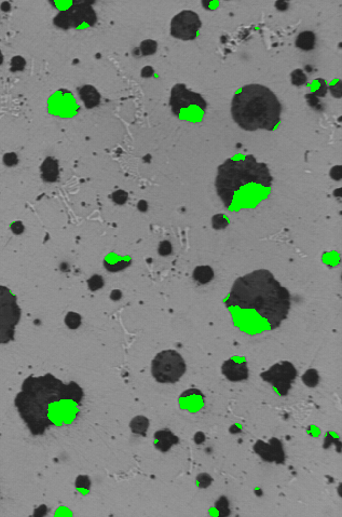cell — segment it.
Segmentation results:
<instances>
[{
	"label": "cell",
	"instance_id": "cell-12",
	"mask_svg": "<svg viewBox=\"0 0 342 517\" xmlns=\"http://www.w3.org/2000/svg\"><path fill=\"white\" fill-rule=\"evenodd\" d=\"M253 449L257 455L261 457L263 461L276 463L285 462V453L284 448H283V444L275 437L271 438L269 444L264 443L263 441H258L254 445Z\"/></svg>",
	"mask_w": 342,
	"mask_h": 517
},
{
	"label": "cell",
	"instance_id": "cell-23",
	"mask_svg": "<svg viewBox=\"0 0 342 517\" xmlns=\"http://www.w3.org/2000/svg\"><path fill=\"white\" fill-rule=\"evenodd\" d=\"M157 49H158L157 41L152 40V39L144 40L143 43L140 44V47H139L141 55H144V56H148V55L155 54V53L157 52Z\"/></svg>",
	"mask_w": 342,
	"mask_h": 517
},
{
	"label": "cell",
	"instance_id": "cell-7",
	"mask_svg": "<svg viewBox=\"0 0 342 517\" xmlns=\"http://www.w3.org/2000/svg\"><path fill=\"white\" fill-rule=\"evenodd\" d=\"M185 373V360L175 350H164L152 360L151 374L160 383L177 382Z\"/></svg>",
	"mask_w": 342,
	"mask_h": 517
},
{
	"label": "cell",
	"instance_id": "cell-22",
	"mask_svg": "<svg viewBox=\"0 0 342 517\" xmlns=\"http://www.w3.org/2000/svg\"><path fill=\"white\" fill-rule=\"evenodd\" d=\"M75 486L77 491H79L81 495L86 496L90 492L91 479L89 478V476H86V475H80V476L77 477Z\"/></svg>",
	"mask_w": 342,
	"mask_h": 517
},
{
	"label": "cell",
	"instance_id": "cell-15",
	"mask_svg": "<svg viewBox=\"0 0 342 517\" xmlns=\"http://www.w3.org/2000/svg\"><path fill=\"white\" fill-rule=\"evenodd\" d=\"M153 437H155V447L158 450L162 451V453H167V451L171 449V447L179 443V437L176 436L174 433L169 429L157 431Z\"/></svg>",
	"mask_w": 342,
	"mask_h": 517
},
{
	"label": "cell",
	"instance_id": "cell-1",
	"mask_svg": "<svg viewBox=\"0 0 342 517\" xmlns=\"http://www.w3.org/2000/svg\"><path fill=\"white\" fill-rule=\"evenodd\" d=\"M233 324L247 335L278 329L290 312L291 294L269 270L238 278L225 300Z\"/></svg>",
	"mask_w": 342,
	"mask_h": 517
},
{
	"label": "cell",
	"instance_id": "cell-4",
	"mask_svg": "<svg viewBox=\"0 0 342 517\" xmlns=\"http://www.w3.org/2000/svg\"><path fill=\"white\" fill-rule=\"evenodd\" d=\"M281 111L276 95L261 85H247L240 89L231 104L233 120L246 131L274 130L280 123Z\"/></svg>",
	"mask_w": 342,
	"mask_h": 517
},
{
	"label": "cell",
	"instance_id": "cell-19",
	"mask_svg": "<svg viewBox=\"0 0 342 517\" xmlns=\"http://www.w3.org/2000/svg\"><path fill=\"white\" fill-rule=\"evenodd\" d=\"M129 427H131L134 434L145 437L149 427V419L145 417V416H136V417L132 419Z\"/></svg>",
	"mask_w": 342,
	"mask_h": 517
},
{
	"label": "cell",
	"instance_id": "cell-36",
	"mask_svg": "<svg viewBox=\"0 0 342 517\" xmlns=\"http://www.w3.org/2000/svg\"><path fill=\"white\" fill-rule=\"evenodd\" d=\"M152 74H153V70H152L151 67H145L144 70H143V73H141V75H143L144 77H149Z\"/></svg>",
	"mask_w": 342,
	"mask_h": 517
},
{
	"label": "cell",
	"instance_id": "cell-2",
	"mask_svg": "<svg viewBox=\"0 0 342 517\" xmlns=\"http://www.w3.org/2000/svg\"><path fill=\"white\" fill-rule=\"evenodd\" d=\"M84 395V390L77 382L64 383L49 373L40 377H27L15 396L14 405L31 434L39 436L51 426L73 423Z\"/></svg>",
	"mask_w": 342,
	"mask_h": 517
},
{
	"label": "cell",
	"instance_id": "cell-10",
	"mask_svg": "<svg viewBox=\"0 0 342 517\" xmlns=\"http://www.w3.org/2000/svg\"><path fill=\"white\" fill-rule=\"evenodd\" d=\"M201 20L196 12L182 11L171 22V35L181 40H193L198 37Z\"/></svg>",
	"mask_w": 342,
	"mask_h": 517
},
{
	"label": "cell",
	"instance_id": "cell-3",
	"mask_svg": "<svg viewBox=\"0 0 342 517\" xmlns=\"http://www.w3.org/2000/svg\"><path fill=\"white\" fill-rule=\"evenodd\" d=\"M216 190L228 211L254 209L271 193L272 176L266 163L249 154L228 159L218 168Z\"/></svg>",
	"mask_w": 342,
	"mask_h": 517
},
{
	"label": "cell",
	"instance_id": "cell-33",
	"mask_svg": "<svg viewBox=\"0 0 342 517\" xmlns=\"http://www.w3.org/2000/svg\"><path fill=\"white\" fill-rule=\"evenodd\" d=\"M11 229L13 230L14 234L20 235L21 233H23V230H24V226L22 225L21 222H15L11 225Z\"/></svg>",
	"mask_w": 342,
	"mask_h": 517
},
{
	"label": "cell",
	"instance_id": "cell-16",
	"mask_svg": "<svg viewBox=\"0 0 342 517\" xmlns=\"http://www.w3.org/2000/svg\"><path fill=\"white\" fill-rule=\"evenodd\" d=\"M79 98L84 102L87 109H93L101 104V94L95 87L91 85L82 86L78 89Z\"/></svg>",
	"mask_w": 342,
	"mask_h": 517
},
{
	"label": "cell",
	"instance_id": "cell-25",
	"mask_svg": "<svg viewBox=\"0 0 342 517\" xmlns=\"http://www.w3.org/2000/svg\"><path fill=\"white\" fill-rule=\"evenodd\" d=\"M291 77H292V83L294 86H297V87L303 86V85H305L306 81H308V77H306V75L303 73L302 69L294 70Z\"/></svg>",
	"mask_w": 342,
	"mask_h": 517
},
{
	"label": "cell",
	"instance_id": "cell-18",
	"mask_svg": "<svg viewBox=\"0 0 342 517\" xmlns=\"http://www.w3.org/2000/svg\"><path fill=\"white\" fill-rule=\"evenodd\" d=\"M315 40H316V38H315L314 33L305 31L298 35L296 41H295V45H296V47L300 50L311 51L314 49Z\"/></svg>",
	"mask_w": 342,
	"mask_h": 517
},
{
	"label": "cell",
	"instance_id": "cell-26",
	"mask_svg": "<svg viewBox=\"0 0 342 517\" xmlns=\"http://www.w3.org/2000/svg\"><path fill=\"white\" fill-rule=\"evenodd\" d=\"M229 219L226 217L223 214H217V215L213 216L212 218V225H213L214 229H225L229 225Z\"/></svg>",
	"mask_w": 342,
	"mask_h": 517
},
{
	"label": "cell",
	"instance_id": "cell-30",
	"mask_svg": "<svg viewBox=\"0 0 342 517\" xmlns=\"http://www.w3.org/2000/svg\"><path fill=\"white\" fill-rule=\"evenodd\" d=\"M17 161H19V159H17V156L15 153H7L3 157V162L5 165H8V166L15 165L17 163Z\"/></svg>",
	"mask_w": 342,
	"mask_h": 517
},
{
	"label": "cell",
	"instance_id": "cell-29",
	"mask_svg": "<svg viewBox=\"0 0 342 517\" xmlns=\"http://www.w3.org/2000/svg\"><path fill=\"white\" fill-rule=\"evenodd\" d=\"M127 199H128V193L122 191V190H119V191H117L113 194V200L116 202L117 204L126 203Z\"/></svg>",
	"mask_w": 342,
	"mask_h": 517
},
{
	"label": "cell",
	"instance_id": "cell-32",
	"mask_svg": "<svg viewBox=\"0 0 342 517\" xmlns=\"http://www.w3.org/2000/svg\"><path fill=\"white\" fill-rule=\"evenodd\" d=\"M172 252V245L169 242H162L159 246V253L161 255H169Z\"/></svg>",
	"mask_w": 342,
	"mask_h": 517
},
{
	"label": "cell",
	"instance_id": "cell-13",
	"mask_svg": "<svg viewBox=\"0 0 342 517\" xmlns=\"http://www.w3.org/2000/svg\"><path fill=\"white\" fill-rule=\"evenodd\" d=\"M222 374L230 381L240 382L249 378L250 371L245 359L235 356L225 361L222 364Z\"/></svg>",
	"mask_w": 342,
	"mask_h": 517
},
{
	"label": "cell",
	"instance_id": "cell-8",
	"mask_svg": "<svg viewBox=\"0 0 342 517\" xmlns=\"http://www.w3.org/2000/svg\"><path fill=\"white\" fill-rule=\"evenodd\" d=\"M97 22V15L91 5L86 2H74L69 8L61 11L53 23L61 29H80L92 27Z\"/></svg>",
	"mask_w": 342,
	"mask_h": 517
},
{
	"label": "cell",
	"instance_id": "cell-6",
	"mask_svg": "<svg viewBox=\"0 0 342 517\" xmlns=\"http://www.w3.org/2000/svg\"><path fill=\"white\" fill-rule=\"evenodd\" d=\"M21 316L16 296L10 288L0 285V344L14 340L15 328L20 323Z\"/></svg>",
	"mask_w": 342,
	"mask_h": 517
},
{
	"label": "cell",
	"instance_id": "cell-14",
	"mask_svg": "<svg viewBox=\"0 0 342 517\" xmlns=\"http://www.w3.org/2000/svg\"><path fill=\"white\" fill-rule=\"evenodd\" d=\"M179 403L181 408L190 412H197L201 409L204 404V395L196 389H190L180 395Z\"/></svg>",
	"mask_w": 342,
	"mask_h": 517
},
{
	"label": "cell",
	"instance_id": "cell-31",
	"mask_svg": "<svg viewBox=\"0 0 342 517\" xmlns=\"http://www.w3.org/2000/svg\"><path fill=\"white\" fill-rule=\"evenodd\" d=\"M89 283H90V286H92L93 284L95 285V286H94V288H93V290H95V289H98V288L103 287V284H104L103 279H102L101 277H99V276H94V277L91 279Z\"/></svg>",
	"mask_w": 342,
	"mask_h": 517
},
{
	"label": "cell",
	"instance_id": "cell-9",
	"mask_svg": "<svg viewBox=\"0 0 342 517\" xmlns=\"http://www.w3.org/2000/svg\"><path fill=\"white\" fill-rule=\"evenodd\" d=\"M264 381L272 385L280 396H286L292 384L297 377V370L288 361H283L271 366L268 371L260 374Z\"/></svg>",
	"mask_w": 342,
	"mask_h": 517
},
{
	"label": "cell",
	"instance_id": "cell-27",
	"mask_svg": "<svg viewBox=\"0 0 342 517\" xmlns=\"http://www.w3.org/2000/svg\"><path fill=\"white\" fill-rule=\"evenodd\" d=\"M25 66H26V61L24 57L17 55L11 59V71H13V73L24 70Z\"/></svg>",
	"mask_w": 342,
	"mask_h": 517
},
{
	"label": "cell",
	"instance_id": "cell-34",
	"mask_svg": "<svg viewBox=\"0 0 342 517\" xmlns=\"http://www.w3.org/2000/svg\"><path fill=\"white\" fill-rule=\"evenodd\" d=\"M194 441H196L197 444H202L205 441V435L202 432H199L197 433L196 436H194Z\"/></svg>",
	"mask_w": 342,
	"mask_h": 517
},
{
	"label": "cell",
	"instance_id": "cell-17",
	"mask_svg": "<svg viewBox=\"0 0 342 517\" xmlns=\"http://www.w3.org/2000/svg\"><path fill=\"white\" fill-rule=\"evenodd\" d=\"M40 170H41V177H43V180L44 182L53 183V182L57 181L60 171H58V162L54 158H52V157L46 158L43 161V163L41 164Z\"/></svg>",
	"mask_w": 342,
	"mask_h": 517
},
{
	"label": "cell",
	"instance_id": "cell-20",
	"mask_svg": "<svg viewBox=\"0 0 342 517\" xmlns=\"http://www.w3.org/2000/svg\"><path fill=\"white\" fill-rule=\"evenodd\" d=\"M193 279L200 284H208L214 279V271L210 266H199L193 271Z\"/></svg>",
	"mask_w": 342,
	"mask_h": 517
},
{
	"label": "cell",
	"instance_id": "cell-5",
	"mask_svg": "<svg viewBox=\"0 0 342 517\" xmlns=\"http://www.w3.org/2000/svg\"><path fill=\"white\" fill-rule=\"evenodd\" d=\"M170 106L173 114L180 120L199 122L202 120L208 103L199 93L188 90L182 83H177L171 91Z\"/></svg>",
	"mask_w": 342,
	"mask_h": 517
},
{
	"label": "cell",
	"instance_id": "cell-21",
	"mask_svg": "<svg viewBox=\"0 0 342 517\" xmlns=\"http://www.w3.org/2000/svg\"><path fill=\"white\" fill-rule=\"evenodd\" d=\"M302 381L303 383L309 388H315L316 385L320 382V375L315 368H310L306 371L303 376H302Z\"/></svg>",
	"mask_w": 342,
	"mask_h": 517
},
{
	"label": "cell",
	"instance_id": "cell-24",
	"mask_svg": "<svg viewBox=\"0 0 342 517\" xmlns=\"http://www.w3.org/2000/svg\"><path fill=\"white\" fill-rule=\"evenodd\" d=\"M215 507L218 511V515L223 517V516H229L230 515V509H229V501L226 497H220L216 501Z\"/></svg>",
	"mask_w": 342,
	"mask_h": 517
},
{
	"label": "cell",
	"instance_id": "cell-11",
	"mask_svg": "<svg viewBox=\"0 0 342 517\" xmlns=\"http://www.w3.org/2000/svg\"><path fill=\"white\" fill-rule=\"evenodd\" d=\"M49 110L55 116L72 117L76 115L78 106L72 93L67 90H60L49 99Z\"/></svg>",
	"mask_w": 342,
	"mask_h": 517
},
{
	"label": "cell",
	"instance_id": "cell-37",
	"mask_svg": "<svg viewBox=\"0 0 342 517\" xmlns=\"http://www.w3.org/2000/svg\"><path fill=\"white\" fill-rule=\"evenodd\" d=\"M2 63H3V54H2V52L0 51V65H2Z\"/></svg>",
	"mask_w": 342,
	"mask_h": 517
},
{
	"label": "cell",
	"instance_id": "cell-35",
	"mask_svg": "<svg viewBox=\"0 0 342 517\" xmlns=\"http://www.w3.org/2000/svg\"><path fill=\"white\" fill-rule=\"evenodd\" d=\"M275 7H276V9H279L281 11H284V10L287 9L288 4L286 2H284V1H278V2L275 3Z\"/></svg>",
	"mask_w": 342,
	"mask_h": 517
},
{
	"label": "cell",
	"instance_id": "cell-28",
	"mask_svg": "<svg viewBox=\"0 0 342 517\" xmlns=\"http://www.w3.org/2000/svg\"><path fill=\"white\" fill-rule=\"evenodd\" d=\"M212 482H213V478H212L210 475L206 473L200 474L197 477V485H198V487H200V488H208V487L212 484Z\"/></svg>",
	"mask_w": 342,
	"mask_h": 517
}]
</instances>
